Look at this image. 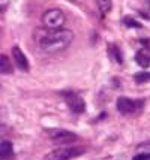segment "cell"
I'll use <instances>...</instances> for the list:
<instances>
[{"label":"cell","mask_w":150,"mask_h":160,"mask_svg":"<svg viewBox=\"0 0 150 160\" xmlns=\"http://www.w3.org/2000/svg\"><path fill=\"white\" fill-rule=\"evenodd\" d=\"M74 41V33L66 28H59V30H48L38 39V45L44 52L48 54H56L66 49Z\"/></svg>","instance_id":"6da1fadb"},{"label":"cell","mask_w":150,"mask_h":160,"mask_svg":"<svg viewBox=\"0 0 150 160\" xmlns=\"http://www.w3.org/2000/svg\"><path fill=\"white\" fill-rule=\"evenodd\" d=\"M86 153L83 147H60L44 156V160H71Z\"/></svg>","instance_id":"7a4b0ae2"},{"label":"cell","mask_w":150,"mask_h":160,"mask_svg":"<svg viewBox=\"0 0 150 160\" xmlns=\"http://www.w3.org/2000/svg\"><path fill=\"white\" fill-rule=\"evenodd\" d=\"M65 22H66V15L57 8L48 9L42 15V24L47 30H59L65 26Z\"/></svg>","instance_id":"3957f363"},{"label":"cell","mask_w":150,"mask_h":160,"mask_svg":"<svg viewBox=\"0 0 150 160\" xmlns=\"http://www.w3.org/2000/svg\"><path fill=\"white\" fill-rule=\"evenodd\" d=\"M63 98H65L66 105H68V108L74 114H83V112L86 111V103H84V100H83V98L80 94L72 93V91H66L63 94Z\"/></svg>","instance_id":"277c9868"},{"label":"cell","mask_w":150,"mask_h":160,"mask_svg":"<svg viewBox=\"0 0 150 160\" xmlns=\"http://www.w3.org/2000/svg\"><path fill=\"white\" fill-rule=\"evenodd\" d=\"M51 141L57 142V144H72L78 139V136L71 130H65V129H53L48 132Z\"/></svg>","instance_id":"5b68a950"},{"label":"cell","mask_w":150,"mask_h":160,"mask_svg":"<svg viewBox=\"0 0 150 160\" xmlns=\"http://www.w3.org/2000/svg\"><path fill=\"white\" fill-rule=\"evenodd\" d=\"M141 106H143V100H132L128 98H120L117 100V109L120 114H125V115L138 111Z\"/></svg>","instance_id":"8992f818"},{"label":"cell","mask_w":150,"mask_h":160,"mask_svg":"<svg viewBox=\"0 0 150 160\" xmlns=\"http://www.w3.org/2000/svg\"><path fill=\"white\" fill-rule=\"evenodd\" d=\"M12 56H14V60H15V64H17V68L23 72H27L30 69V64H29V60H27V57L24 56V52L21 51V48L18 47V45H15L14 48H12Z\"/></svg>","instance_id":"52a82bcc"},{"label":"cell","mask_w":150,"mask_h":160,"mask_svg":"<svg viewBox=\"0 0 150 160\" xmlns=\"http://www.w3.org/2000/svg\"><path fill=\"white\" fill-rule=\"evenodd\" d=\"M135 60L141 68H149L150 66V48H141L137 51Z\"/></svg>","instance_id":"ba28073f"},{"label":"cell","mask_w":150,"mask_h":160,"mask_svg":"<svg viewBox=\"0 0 150 160\" xmlns=\"http://www.w3.org/2000/svg\"><path fill=\"white\" fill-rule=\"evenodd\" d=\"M12 63L11 60L8 58L5 54H0V73L2 75H9V73H12Z\"/></svg>","instance_id":"9c48e42d"},{"label":"cell","mask_w":150,"mask_h":160,"mask_svg":"<svg viewBox=\"0 0 150 160\" xmlns=\"http://www.w3.org/2000/svg\"><path fill=\"white\" fill-rule=\"evenodd\" d=\"M12 157V144L9 141L0 142V160H6Z\"/></svg>","instance_id":"30bf717a"},{"label":"cell","mask_w":150,"mask_h":160,"mask_svg":"<svg viewBox=\"0 0 150 160\" xmlns=\"http://www.w3.org/2000/svg\"><path fill=\"white\" fill-rule=\"evenodd\" d=\"M134 160H150V144H143L138 148V154H137Z\"/></svg>","instance_id":"8fae6325"},{"label":"cell","mask_w":150,"mask_h":160,"mask_svg":"<svg viewBox=\"0 0 150 160\" xmlns=\"http://www.w3.org/2000/svg\"><path fill=\"white\" fill-rule=\"evenodd\" d=\"M96 5L102 14H108L113 8V0H96Z\"/></svg>","instance_id":"7c38bea8"},{"label":"cell","mask_w":150,"mask_h":160,"mask_svg":"<svg viewBox=\"0 0 150 160\" xmlns=\"http://www.w3.org/2000/svg\"><path fill=\"white\" fill-rule=\"evenodd\" d=\"M134 81L137 84H144L150 81V72H138L134 75Z\"/></svg>","instance_id":"4fadbf2b"},{"label":"cell","mask_w":150,"mask_h":160,"mask_svg":"<svg viewBox=\"0 0 150 160\" xmlns=\"http://www.w3.org/2000/svg\"><path fill=\"white\" fill-rule=\"evenodd\" d=\"M110 56L113 57V60H114V62H117L119 64L123 62L120 49H119V47H116V45H111V47H110Z\"/></svg>","instance_id":"5bb4252c"},{"label":"cell","mask_w":150,"mask_h":160,"mask_svg":"<svg viewBox=\"0 0 150 160\" xmlns=\"http://www.w3.org/2000/svg\"><path fill=\"white\" fill-rule=\"evenodd\" d=\"M123 24L128 26V27H134V28H141L143 27L138 21H135L134 18H131V17H125V18H123Z\"/></svg>","instance_id":"9a60e30c"}]
</instances>
